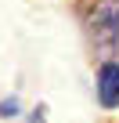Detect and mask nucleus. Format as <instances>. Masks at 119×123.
<instances>
[{
	"instance_id": "nucleus-1",
	"label": "nucleus",
	"mask_w": 119,
	"mask_h": 123,
	"mask_svg": "<svg viewBox=\"0 0 119 123\" xmlns=\"http://www.w3.org/2000/svg\"><path fill=\"white\" fill-rule=\"evenodd\" d=\"M83 18L90 47L101 58H112L119 51V0H90Z\"/></svg>"
},
{
	"instance_id": "nucleus-2",
	"label": "nucleus",
	"mask_w": 119,
	"mask_h": 123,
	"mask_svg": "<svg viewBox=\"0 0 119 123\" xmlns=\"http://www.w3.org/2000/svg\"><path fill=\"white\" fill-rule=\"evenodd\" d=\"M97 101L108 112L119 109V62L115 58H105L97 69Z\"/></svg>"
},
{
	"instance_id": "nucleus-3",
	"label": "nucleus",
	"mask_w": 119,
	"mask_h": 123,
	"mask_svg": "<svg viewBox=\"0 0 119 123\" xmlns=\"http://www.w3.org/2000/svg\"><path fill=\"white\" fill-rule=\"evenodd\" d=\"M0 116H4V119H15L18 116V98H4V101H0Z\"/></svg>"
},
{
	"instance_id": "nucleus-4",
	"label": "nucleus",
	"mask_w": 119,
	"mask_h": 123,
	"mask_svg": "<svg viewBox=\"0 0 119 123\" xmlns=\"http://www.w3.org/2000/svg\"><path fill=\"white\" fill-rule=\"evenodd\" d=\"M29 123H43V105H36V112H33V119Z\"/></svg>"
}]
</instances>
